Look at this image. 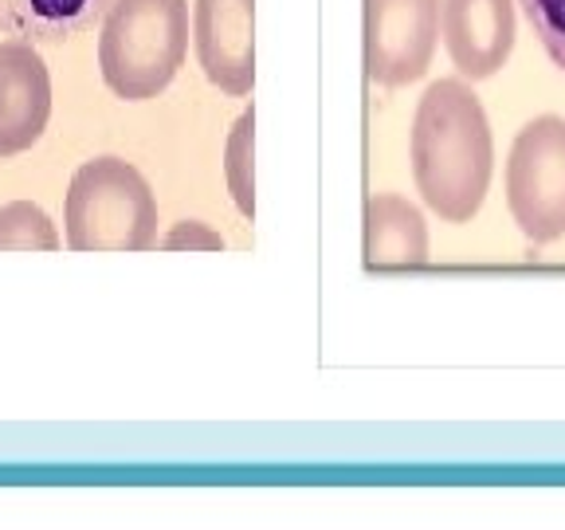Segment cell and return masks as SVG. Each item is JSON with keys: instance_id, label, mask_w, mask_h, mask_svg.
<instances>
[{"instance_id": "cell-1", "label": "cell", "mask_w": 565, "mask_h": 530, "mask_svg": "<svg viewBox=\"0 0 565 530\" xmlns=\"http://www.w3.org/2000/svg\"><path fill=\"white\" fill-rule=\"evenodd\" d=\"M408 158L424 204L444 224H468L487 201L494 138L468 80H436L424 91L408 134Z\"/></svg>"}, {"instance_id": "cell-2", "label": "cell", "mask_w": 565, "mask_h": 530, "mask_svg": "<svg viewBox=\"0 0 565 530\" xmlns=\"http://www.w3.org/2000/svg\"><path fill=\"white\" fill-rule=\"evenodd\" d=\"M98 24V71L126 103L158 98L189 55V0H110Z\"/></svg>"}, {"instance_id": "cell-3", "label": "cell", "mask_w": 565, "mask_h": 530, "mask_svg": "<svg viewBox=\"0 0 565 530\" xmlns=\"http://www.w3.org/2000/svg\"><path fill=\"white\" fill-rule=\"evenodd\" d=\"M63 244L71 252H146L158 244V197L122 158H90L63 197Z\"/></svg>"}, {"instance_id": "cell-4", "label": "cell", "mask_w": 565, "mask_h": 530, "mask_svg": "<svg viewBox=\"0 0 565 530\" xmlns=\"http://www.w3.org/2000/svg\"><path fill=\"white\" fill-rule=\"evenodd\" d=\"M507 209L522 236L554 244L565 236V118H530L507 153Z\"/></svg>"}, {"instance_id": "cell-5", "label": "cell", "mask_w": 565, "mask_h": 530, "mask_svg": "<svg viewBox=\"0 0 565 530\" xmlns=\"http://www.w3.org/2000/svg\"><path fill=\"white\" fill-rule=\"evenodd\" d=\"M440 44V0H365V75L377 87L424 80Z\"/></svg>"}, {"instance_id": "cell-6", "label": "cell", "mask_w": 565, "mask_h": 530, "mask_svg": "<svg viewBox=\"0 0 565 530\" xmlns=\"http://www.w3.org/2000/svg\"><path fill=\"white\" fill-rule=\"evenodd\" d=\"M193 47L204 80L232 98L256 87V0H196Z\"/></svg>"}, {"instance_id": "cell-7", "label": "cell", "mask_w": 565, "mask_h": 530, "mask_svg": "<svg viewBox=\"0 0 565 530\" xmlns=\"http://www.w3.org/2000/svg\"><path fill=\"white\" fill-rule=\"evenodd\" d=\"M52 118V75L40 47L0 40V161L32 150Z\"/></svg>"}, {"instance_id": "cell-8", "label": "cell", "mask_w": 565, "mask_h": 530, "mask_svg": "<svg viewBox=\"0 0 565 530\" xmlns=\"http://www.w3.org/2000/svg\"><path fill=\"white\" fill-rule=\"evenodd\" d=\"M440 35L463 80H491L514 52V0H440Z\"/></svg>"}, {"instance_id": "cell-9", "label": "cell", "mask_w": 565, "mask_h": 530, "mask_svg": "<svg viewBox=\"0 0 565 530\" xmlns=\"http://www.w3.org/2000/svg\"><path fill=\"white\" fill-rule=\"evenodd\" d=\"M428 264L424 212L401 193H373L365 201V267H420Z\"/></svg>"}, {"instance_id": "cell-10", "label": "cell", "mask_w": 565, "mask_h": 530, "mask_svg": "<svg viewBox=\"0 0 565 530\" xmlns=\"http://www.w3.org/2000/svg\"><path fill=\"white\" fill-rule=\"evenodd\" d=\"M110 0H0V32L35 47L67 44L106 12Z\"/></svg>"}, {"instance_id": "cell-11", "label": "cell", "mask_w": 565, "mask_h": 530, "mask_svg": "<svg viewBox=\"0 0 565 530\" xmlns=\"http://www.w3.org/2000/svg\"><path fill=\"white\" fill-rule=\"evenodd\" d=\"M63 236L35 201L0 204V252H60Z\"/></svg>"}, {"instance_id": "cell-12", "label": "cell", "mask_w": 565, "mask_h": 530, "mask_svg": "<svg viewBox=\"0 0 565 530\" xmlns=\"http://www.w3.org/2000/svg\"><path fill=\"white\" fill-rule=\"evenodd\" d=\"M252 138H256V110H244V115L232 123L228 141H224V181H228L232 201H236V209L244 212L247 221L256 216V161H252Z\"/></svg>"}, {"instance_id": "cell-13", "label": "cell", "mask_w": 565, "mask_h": 530, "mask_svg": "<svg viewBox=\"0 0 565 530\" xmlns=\"http://www.w3.org/2000/svg\"><path fill=\"white\" fill-rule=\"evenodd\" d=\"M542 52L557 71H565V0H519Z\"/></svg>"}, {"instance_id": "cell-14", "label": "cell", "mask_w": 565, "mask_h": 530, "mask_svg": "<svg viewBox=\"0 0 565 530\" xmlns=\"http://www.w3.org/2000/svg\"><path fill=\"white\" fill-rule=\"evenodd\" d=\"M166 252H224V236L204 221H181L161 236Z\"/></svg>"}]
</instances>
